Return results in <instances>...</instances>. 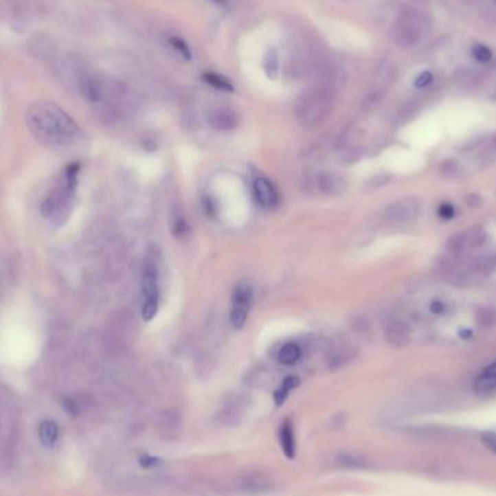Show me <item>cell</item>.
I'll use <instances>...</instances> for the list:
<instances>
[{
    "label": "cell",
    "mask_w": 496,
    "mask_h": 496,
    "mask_svg": "<svg viewBox=\"0 0 496 496\" xmlns=\"http://www.w3.org/2000/svg\"><path fill=\"white\" fill-rule=\"evenodd\" d=\"M411 328L407 322L401 319H392L386 326V338L390 344L405 346L409 341Z\"/></svg>",
    "instance_id": "5bb4252c"
},
{
    "label": "cell",
    "mask_w": 496,
    "mask_h": 496,
    "mask_svg": "<svg viewBox=\"0 0 496 496\" xmlns=\"http://www.w3.org/2000/svg\"><path fill=\"white\" fill-rule=\"evenodd\" d=\"M279 442L284 455L289 460H293L296 457V437H295V427L291 420H284L279 429Z\"/></svg>",
    "instance_id": "4fadbf2b"
},
{
    "label": "cell",
    "mask_w": 496,
    "mask_h": 496,
    "mask_svg": "<svg viewBox=\"0 0 496 496\" xmlns=\"http://www.w3.org/2000/svg\"><path fill=\"white\" fill-rule=\"evenodd\" d=\"M26 125L44 146H69L80 135V126L73 117L52 102L39 100L26 111Z\"/></svg>",
    "instance_id": "6da1fadb"
},
{
    "label": "cell",
    "mask_w": 496,
    "mask_h": 496,
    "mask_svg": "<svg viewBox=\"0 0 496 496\" xmlns=\"http://www.w3.org/2000/svg\"><path fill=\"white\" fill-rule=\"evenodd\" d=\"M475 392L480 396L492 395L496 392V361L491 364L488 369L483 370V373L476 379L475 382Z\"/></svg>",
    "instance_id": "9a60e30c"
},
{
    "label": "cell",
    "mask_w": 496,
    "mask_h": 496,
    "mask_svg": "<svg viewBox=\"0 0 496 496\" xmlns=\"http://www.w3.org/2000/svg\"><path fill=\"white\" fill-rule=\"evenodd\" d=\"M299 383H300V381H299V377H296V376L286 377L283 385L276 390V394H274V401H276V403L282 405L286 401L287 395H289V392L296 389L299 386Z\"/></svg>",
    "instance_id": "d4e9b609"
},
{
    "label": "cell",
    "mask_w": 496,
    "mask_h": 496,
    "mask_svg": "<svg viewBox=\"0 0 496 496\" xmlns=\"http://www.w3.org/2000/svg\"><path fill=\"white\" fill-rule=\"evenodd\" d=\"M302 357V348L296 343H286L278 351V361L284 365L296 364Z\"/></svg>",
    "instance_id": "ffe728a7"
},
{
    "label": "cell",
    "mask_w": 496,
    "mask_h": 496,
    "mask_svg": "<svg viewBox=\"0 0 496 496\" xmlns=\"http://www.w3.org/2000/svg\"><path fill=\"white\" fill-rule=\"evenodd\" d=\"M431 311H433L434 313H440L442 311V305L441 304H433V306H431Z\"/></svg>",
    "instance_id": "8d00e7d4"
},
{
    "label": "cell",
    "mask_w": 496,
    "mask_h": 496,
    "mask_svg": "<svg viewBox=\"0 0 496 496\" xmlns=\"http://www.w3.org/2000/svg\"><path fill=\"white\" fill-rule=\"evenodd\" d=\"M472 56L475 57V60H477L479 63H489L493 57L492 51L489 47L483 45V44H475L472 48Z\"/></svg>",
    "instance_id": "f546056e"
},
{
    "label": "cell",
    "mask_w": 496,
    "mask_h": 496,
    "mask_svg": "<svg viewBox=\"0 0 496 496\" xmlns=\"http://www.w3.org/2000/svg\"><path fill=\"white\" fill-rule=\"evenodd\" d=\"M253 287L250 283L241 282L235 287L232 295V309H241V311H250L253 304Z\"/></svg>",
    "instance_id": "2e32d148"
},
{
    "label": "cell",
    "mask_w": 496,
    "mask_h": 496,
    "mask_svg": "<svg viewBox=\"0 0 496 496\" xmlns=\"http://www.w3.org/2000/svg\"><path fill=\"white\" fill-rule=\"evenodd\" d=\"M335 463L339 467L350 469V470L369 467V460L365 459L364 455H361L359 453H352V451H339L335 455Z\"/></svg>",
    "instance_id": "e0dca14e"
},
{
    "label": "cell",
    "mask_w": 496,
    "mask_h": 496,
    "mask_svg": "<svg viewBox=\"0 0 496 496\" xmlns=\"http://www.w3.org/2000/svg\"><path fill=\"white\" fill-rule=\"evenodd\" d=\"M438 214H440V216L444 218V219H450V218L454 216V207H453V205H450V203H444V205L440 206Z\"/></svg>",
    "instance_id": "836d02e7"
},
{
    "label": "cell",
    "mask_w": 496,
    "mask_h": 496,
    "mask_svg": "<svg viewBox=\"0 0 496 496\" xmlns=\"http://www.w3.org/2000/svg\"><path fill=\"white\" fill-rule=\"evenodd\" d=\"M421 212V203L416 199H402L387 206L385 218L390 224H408Z\"/></svg>",
    "instance_id": "52a82bcc"
},
{
    "label": "cell",
    "mask_w": 496,
    "mask_h": 496,
    "mask_svg": "<svg viewBox=\"0 0 496 496\" xmlns=\"http://www.w3.org/2000/svg\"><path fill=\"white\" fill-rule=\"evenodd\" d=\"M488 151L491 155H496V134L491 138L489 146H488Z\"/></svg>",
    "instance_id": "d590c367"
},
{
    "label": "cell",
    "mask_w": 496,
    "mask_h": 496,
    "mask_svg": "<svg viewBox=\"0 0 496 496\" xmlns=\"http://www.w3.org/2000/svg\"><path fill=\"white\" fill-rule=\"evenodd\" d=\"M433 80H434V76H433V73H431V71H424V73H421L420 76H418L416 78H415V87H418V89H424V87H427V86H429L431 83H433Z\"/></svg>",
    "instance_id": "1f68e13d"
},
{
    "label": "cell",
    "mask_w": 496,
    "mask_h": 496,
    "mask_svg": "<svg viewBox=\"0 0 496 496\" xmlns=\"http://www.w3.org/2000/svg\"><path fill=\"white\" fill-rule=\"evenodd\" d=\"M179 427H180V420L176 414L164 412L160 416V428L166 431V433H174Z\"/></svg>",
    "instance_id": "83f0119b"
},
{
    "label": "cell",
    "mask_w": 496,
    "mask_h": 496,
    "mask_svg": "<svg viewBox=\"0 0 496 496\" xmlns=\"http://www.w3.org/2000/svg\"><path fill=\"white\" fill-rule=\"evenodd\" d=\"M253 193L256 202L263 209L276 207L280 201L279 192L273 186V183L261 176L257 177L253 183Z\"/></svg>",
    "instance_id": "8fae6325"
},
{
    "label": "cell",
    "mask_w": 496,
    "mask_h": 496,
    "mask_svg": "<svg viewBox=\"0 0 496 496\" xmlns=\"http://www.w3.org/2000/svg\"><path fill=\"white\" fill-rule=\"evenodd\" d=\"M441 174L444 177L447 179H451V177H455L457 174H459V164H457L455 161L453 160H449L446 163L441 164Z\"/></svg>",
    "instance_id": "4dcf8cb0"
},
{
    "label": "cell",
    "mask_w": 496,
    "mask_h": 496,
    "mask_svg": "<svg viewBox=\"0 0 496 496\" xmlns=\"http://www.w3.org/2000/svg\"><path fill=\"white\" fill-rule=\"evenodd\" d=\"M482 442L485 444V447H488L491 451H493L496 454V434L495 433H486L482 436Z\"/></svg>",
    "instance_id": "d6a6232c"
},
{
    "label": "cell",
    "mask_w": 496,
    "mask_h": 496,
    "mask_svg": "<svg viewBox=\"0 0 496 496\" xmlns=\"http://www.w3.org/2000/svg\"><path fill=\"white\" fill-rule=\"evenodd\" d=\"M170 44L172 47L179 52V54L185 58V60H192L193 54H192V48L190 45L185 41V39L180 36H172L170 38Z\"/></svg>",
    "instance_id": "f1b7e54d"
},
{
    "label": "cell",
    "mask_w": 496,
    "mask_h": 496,
    "mask_svg": "<svg viewBox=\"0 0 496 496\" xmlns=\"http://www.w3.org/2000/svg\"><path fill=\"white\" fill-rule=\"evenodd\" d=\"M470 269L477 273H491L496 269V254H482L472 260Z\"/></svg>",
    "instance_id": "cb8c5ba5"
},
{
    "label": "cell",
    "mask_w": 496,
    "mask_h": 496,
    "mask_svg": "<svg viewBox=\"0 0 496 496\" xmlns=\"http://www.w3.org/2000/svg\"><path fill=\"white\" fill-rule=\"evenodd\" d=\"M45 9V0H0V21L23 32L44 16Z\"/></svg>",
    "instance_id": "277c9868"
},
{
    "label": "cell",
    "mask_w": 496,
    "mask_h": 496,
    "mask_svg": "<svg viewBox=\"0 0 496 496\" xmlns=\"http://www.w3.org/2000/svg\"><path fill=\"white\" fill-rule=\"evenodd\" d=\"M488 240V234L480 228H472L453 235L449 240V250L453 256L460 257L470 253L475 248L482 247Z\"/></svg>",
    "instance_id": "8992f818"
},
{
    "label": "cell",
    "mask_w": 496,
    "mask_h": 496,
    "mask_svg": "<svg viewBox=\"0 0 496 496\" xmlns=\"http://www.w3.org/2000/svg\"><path fill=\"white\" fill-rule=\"evenodd\" d=\"M80 172V164H69L65 167L56 188L52 189L41 205L43 216L54 224L61 222L70 212V205L77 188V174Z\"/></svg>",
    "instance_id": "3957f363"
},
{
    "label": "cell",
    "mask_w": 496,
    "mask_h": 496,
    "mask_svg": "<svg viewBox=\"0 0 496 496\" xmlns=\"http://www.w3.org/2000/svg\"><path fill=\"white\" fill-rule=\"evenodd\" d=\"M476 321L482 328H489L496 321V313L489 306H482L476 311Z\"/></svg>",
    "instance_id": "4316f807"
},
{
    "label": "cell",
    "mask_w": 496,
    "mask_h": 496,
    "mask_svg": "<svg viewBox=\"0 0 496 496\" xmlns=\"http://www.w3.org/2000/svg\"><path fill=\"white\" fill-rule=\"evenodd\" d=\"M58 425L54 421H44L39 425L38 437L47 447H52L58 440Z\"/></svg>",
    "instance_id": "7402d4cb"
},
{
    "label": "cell",
    "mask_w": 496,
    "mask_h": 496,
    "mask_svg": "<svg viewBox=\"0 0 496 496\" xmlns=\"http://www.w3.org/2000/svg\"><path fill=\"white\" fill-rule=\"evenodd\" d=\"M422 31L424 22L420 13L412 8L405 6L399 12L394 31H392V38L401 48H411L421 41Z\"/></svg>",
    "instance_id": "5b68a950"
},
{
    "label": "cell",
    "mask_w": 496,
    "mask_h": 496,
    "mask_svg": "<svg viewBox=\"0 0 496 496\" xmlns=\"http://www.w3.org/2000/svg\"><path fill=\"white\" fill-rule=\"evenodd\" d=\"M335 95L328 86H315L299 95L295 104L297 122L304 128H315L321 125L334 108Z\"/></svg>",
    "instance_id": "7a4b0ae2"
},
{
    "label": "cell",
    "mask_w": 496,
    "mask_h": 496,
    "mask_svg": "<svg viewBox=\"0 0 496 496\" xmlns=\"http://www.w3.org/2000/svg\"><path fill=\"white\" fill-rule=\"evenodd\" d=\"M318 186L325 194H338L346 188L343 177L334 173H322L318 176Z\"/></svg>",
    "instance_id": "d6986e66"
},
{
    "label": "cell",
    "mask_w": 496,
    "mask_h": 496,
    "mask_svg": "<svg viewBox=\"0 0 496 496\" xmlns=\"http://www.w3.org/2000/svg\"><path fill=\"white\" fill-rule=\"evenodd\" d=\"M212 2H215V3H224V0H212Z\"/></svg>",
    "instance_id": "74e56055"
},
{
    "label": "cell",
    "mask_w": 496,
    "mask_h": 496,
    "mask_svg": "<svg viewBox=\"0 0 496 496\" xmlns=\"http://www.w3.org/2000/svg\"><path fill=\"white\" fill-rule=\"evenodd\" d=\"M273 480L260 472H248L235 480V489L245 495H263L273 489Z\"/></svg>",
    "instance_id": "ba28073f"
},
{
    "label": "cell",
    "mask_w": 496,
    "mask_h": 496,
    "mask_svg": "<svg viewBox=\"0 0 496 496\" xmlns=\"http://www.w3.org/2000/svg\"><path fill=\"white\" fill-rule=\"evenodd\" d=\"M142 295L146 306L160 305V289H159V273L155 266L147 264L142 274Z\"/></svg>",
    "instance_id": "30bf717a"
},
{
    "label": "cell",
    "mask_w": 496,
    "mask_h": 496,
    "mask_svg": "<svg viewBox=\"0 0 496 496\" xmlns=\"http://www.w3.org/2000/svg\"><path fill=\"white\" fill-rule=\"evenodd\" d=\"M218 420L222 425L225 427H234V425H238L243 420V408L241 405L238 402H234L231 403L229 407L224 408L219 415H218Z\"/></svg>",
    "instance_id": "44dd1931"
},
{
    "label": "cell",
    "mask_w": 496,
    "mask_h": 496,
    "mask_svg": "<svg viewBox=\"0 0 496 496\" xmlns=\"http://www.w3.org/2000/svg\"><path fill=\"white\" fill-rule=\"evenodd\" d=\"M30 52L31 56L39 60L41 63L49 65V67L56 69L61 56L58 54V49L56 48V44L51 41L47 36H35L31 39L30 43Z\"/></svg>",
    "instance_id": "9c48e42d"
},
{
    "label": "cell",
    "mask_w": 496,
    "mask_h": 496,
    "mask_svg": "<svg viewBox=\"0 0 496 496\" xmlns=\"http://www.w3.org/2000/svg\"><path fill=\"white\" fill-rule=\"evenodd\" d=\"M352 357H354V351H352L351 348H338L335 350L330 360H328V365L330 369L332 370H337V369H341L344 368V365H347Z\"/></svg>",
    "instance_id": "603a6c76"
},
{
    "label": "cell",
    "mask_w": 496,
    "mask_h": 496,
    "mask_svg": "<svg viewBox=\"0 0 496 496\" xmlns=\"http://www.w3.org/2000/svg\"><path fill=\"white\" fill-rule=\"evenodd\" d=\"M203 80L207 84H211L212 87H215L218 90H222V91H232L234 90V86L228 80V78L218 74V73H205L203 74Z\"/></svg>",
    "instance_id": "484cf974"
},
{
    "label": "cell",
    "mask_w": 496,
    "mask_h": 496,
    "mask_svg": "<svg viewBox=\"0 0 496 496\" xmlns=\"http://www.w3.org/2000/svg\"><path fill=\"white\" fill-rule=\"evenodd\" d=\"M263 71L270 80H276L280 74V54L276 47H269L263 57Z\"/></svg>",
    "instance_id": "ac0fdd59"
},
{
    "label": "cell",
    "mask_w": 496,
    "mask_h": 496,
    "mask_svg": "<svg viewBox=\"0 0 496 496\" xmlns=\"http://www.w3.org/2000/svg\"><path fill=\"white\" fill-rule=\"evenodd\" d=\"M207 124L211 125L214 129L221 131V133H228V131H232L237 128L238 116L231 108L216 106L209 111Z\"/></svg>",
    "instance_id": "7c38bea8"
},
{
    "label": "cell",
    "mask_w": 496,
    "mask_h": 496,
    "mask_svg": "<svg viewBox=\"0 0 496 496\" xmlns=\"http://www.w3.org/2000/svg\"><path fill=\"white\" fill-rule=\"evenodd\" d=\"M159 459H154V457H146V459H142V466L146 467H154L159 464Z\"/></svg>",
    "instance_id": "e575fe53"
}]
</instances>
